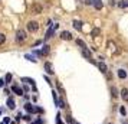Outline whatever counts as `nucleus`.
<instances>
[{"label": "nucleus", "instance_id": "nucleus-14", "mask_svg": "<svg viewBox=\"0 0 128 124\" xmlns=\"http://www.w3.org/2000/svg\"><path fill=\"white\" fill-rule=\"evenodd\" d=\"M7 107H9V108H10V110H14V101L12 100V98H9V100H7Z\"/></svg>", "mask_w": 128, "mask_h": 124}, {"label": "nucleus", "instance_id": "nucleus-6", "mask_svg": "<svg viewBox=\"0 0 128 124\" xmlns=\"http://www.w3.org/2000/svg\"><path fill=\"white\" fill-rule=\"evenodd\" d=\"M45 69H46V72H48V74H50V75L55 72V71H53L52 64H50V62H46V64H45Z\"/></svg>", "mask_w": 128, "mask_h": 124}, {"label": "nucleus", "instance_id": "nucleus-3", "mask_svg": "<svg viewBox=\"0 0 128 124\" xmlns=\"http://www.w3.org/2000/svg\"><path fill=\"white\" fill-rule=\"evenodd\" d=\"M60 38H62L64 41H70V39H72V33L68 32V30H64V32L60 33Z\"/></svg>", "mask_w": 128, "mask_h": 124}, {"label": "nucleus", "instance_id": "nucleus-15", "mask_svg": "<svg viewBox=\"0 0 128 124\" xmlns=\"http://www.w3.org/2000/svg\"><path fill=\"white\" fill-rule=\"evenodd\" d=\"M111 95H112V98H116L118 97V91H116L115 87H111Z\"/></svg>", "mask_w": 128, "mask_h": 124}, {"label": "nucleus", "instance_id": "nucleus-35", "mask_svg": "<svg viewBox=\"0 0 128 124\" xmlns=\"http://www.w3.org/2000/svg\"><path fill=\"white\" fill-rule=\"evenodd\" d=\"M75 124H78V123H75Z\"/></svg>", "mask_w": 128, "mask_h": 124}, {"label": "nucleus", "instance_id": "nucleus-12", "mask_svg": "<svg viewBox=\"0 0 128 124\" xmlns=\"http://www.w3.org/2000/svg\"><path fill=\"white\" fill-rule=\"evenodd\" d=\"M118 6L121 7V9H127L128 7V0H121V2L118 3Z\"/></svg>", "mask_w": 128, "mask_h": 124}, {"label": "nucleus", "instance_id": "nucleus-17", "mask_svg": "<svg viewBox=\"0 0 128 124\" xmlns=\"http://www.w3.org/2000/svg\"><path fill=\"white\" fill-rule=\"evenodd\" d=\"M98 68L101 69V72H106V65H105L104 62H99V64H98Z\"/></svg>", "mask_w": 128, "mask_h": 124}, {"label": "nucleus", "instance_id": "nucleus-1", "mask_svg": "<svg viewBox=\"0 0 128 124\" xmlns=\"http://www.w3.org/2000/svg\"><path fill=\"white\" fill-rule=\"evenodd\" d=\"M38 29H39V23H38V22L32 20V22L28 23V30H29V32H36Z\"/></svg>", "mask_w": 128, "mask_h": 124}, {"label": "nucleus", "instance_id": "nucleus-25", "mask_svg": "<svg viewBox=\"0 0 128 124\" xmlns=\"http://www.w3.org/2000/svg\"><path fill=\"white\" fill-rule=\"evenodd\" d=\"M120 112H121L122 115H125V114H127V111H125V108H124V107H121V108H120Z\"/></svg>", "mask_w": 128, "mask_h": 124}, {"label": "nucleus", "instance_id": "nucleus-8", "mask_svg": "<svg viewBox=\"0 0 128 124\" xmlns=\"http://www.w3.org/2000/svg\"><path fill=\"white\" fill-rule=\"evenodd\" d=\"M12 91H13V92H16L18 95H22V94H23V89L19 88L18 85H13V87H12Z\"/></svg>", "mask_w": 128, "mask_h": 124}, {"label": "nucleus", "instance_id": "nucleus-31", "mask_svg": "<svg viewBox=\"0 0 128 124\" xmlns=\"http://www.w3.org/2000/svg\"><path fill=\"white\" fill-rule=\"evenodd\" d=\"M32 124H42V120H36L35 123H32Z\"/></svg>", "mask_w": 128, "mask_h": 124}, {"label": "nucleus", "instance_id": "nucleus-10", "mask_svg": "<svg viewBox=\"0 0 128 124\" xmlns=\"http://www.w3.org/2000/svg\"><path fill=\"white\" fill-rule=\"evenodd\" d=\"M94 6H95L96 10H101L102 9V2L101 0H94Z\"/></svg>", "mask_w": 128, "mask_h": 124}, {"label": "nucleus", "instance_id": "nucleus-23", "mask_svg": "<svg viewBox=\"0 0 128 124\" xmlns=\"http://www.w3.org/2000/svg\"><path fill=\"white\" fill-rule=\"evenodd\" d=\"M66 121H68L69 124H75V121L72 120V117H70V115H66Z\"/></svg>", "mask_w": 128, "mask_h": 124}, {"label": "nucleus", "instance_id": "nucleus-29", "mask_svg": "<svg viewBox=\"0 0 128 124\" xmlns=\"http://www.w3.org/2000/svg\"><path fill=\"white\" fill-rule=\"evenodd\" d=\"M24 120H26V121H30V118H32V117H30V115H24Z\"/></svg>", "mask_w": 128, "mask_h": 124}, {"label": "nucleus", "instance_id": "nucleus-27", "mask_svg": "<svg viewBox=\"0 0 128 124\" xmlns=\"http://www.w3.org/2000/svg\"><path fill=\"white\" fill-rule=\"evenodd\" d=\"M62 121H60V115L58 114V117H56V124H60Z\"/></svg>", "mask_w": 128, "mask_h": 124}, {"label": "nucleus", "instance_id": "nucleus-11", "mask_svg": "<svg viewBox=\"0 0 128 124\" xmlns=\"http://www.w3.org/2000/svg\"><path fill=\"white\" fill-rule=\"evenodd\" d=\"M74 28H75L76 30H81V28H82V22H81V20H74Z\"/></svg>", "mask_w": 128, "mask_h": 124}, {"label": "nucleus", "instance_id": "nucleus-7", "mask_svg": "<svg viewBox=\"0 0 128 124\" xmlns=\"http://www.w3.org/2000/svg\"><path fill=\"white\" fill-rule=\"evenodd\" d=\"M121 98L124 101H128V89L127 88H122L121 89Z\"/></svg>", "mask_w": 128, "mask_h": 124}, {"label": "nucleus", "instance_id": "nucleus-30", "mask_svg": "<svg viewBox=\"0 0 128 124\" xmlns=\"http://www.w3.org/2000/svg\"><path fill=\"white\" fill-rule=\"evenodd\" d=\"M85 3H86V5H92V3H94V0H86Z\"/></svg>", "mask_w": 128, "mask_h": 124}, {"label": "nucleus", "instance_id": "nucleus-22", "mask_svg": "<svg viewBox=\"0 0 128 124\" xmlns=\"http://www.w3.org/2000/svg\"><path fill=\"white\" fill-rule=\"evenodd\" d=\"M22 81H24V82H28V84H32V85L35 84V81H33V79H30V78H23Z\"/></svg>", "mask_w": 128, "mask_h": 124}, {"label": "nucleus", "instance_id": "nucleus-26", "mask_svg": "<svg viewBox=\"0 0 128 124\" xmlns=\"http://www.w3.org/2000/svg\"><path fill=\"white\" fill-rule=\"evenodd\" d=\"M10 79H12V75H10V74H7V75H6V81H7V82H10Z\"/></svg>", "mask_w": 128, "mask_h": 124}, {"label": "nucleus", "instance_id": "nucleus-16", "mask_svg": "<svg viewBox=\"0 0 128 124\" xmlns=\"http://www.w3.org/2000/svg\"><path fill=\"white\" fill-rule=\"evenodd\" d=\"M118 77L121 78V79H124V78H127V72L124 71V69H120V71H118Z\"/></svg>", "mask_w": 128, "mask_h": 124}, {"label": "nucleus", "instance_id": "nucleus-19", "mask_svg": "<svg viewBox=\"0 0 128 124\" xmlns=\"http://www.w3.org/2000/svg\"><path fill=\"white\" fill-rule=\"evenodd\" d=\"M99 33H101V30H99L98 28H95V29H92V32H91V35H92V36H98Z\"/></svg>", "mask_w": 128, "mask_h": 124}, {"label": "nucleus", "instance_id": "nucleus-28", "mask_svg": "<svg viewBox=\"0 0 128 124\" xmlns=\"http://www.w3.org/2000/svg\"><path fill=\"white\" fill-rule=\"evenodd\" d=\"M9 121H10V118H9V117H4V120H3V123H4V124H7Z\"/></svg>", "mask_w": 128, "mask_h": 124}, {"label": "nucleus", "instance_id": "nucleus-18", "mask_svg": "<svg viewBox=\"0 0 128 124\" xmlns=\"http://www.w3.org/2000/svg\"><path fill=\"white\" fill-rule=\"evenodd\" d=\"M48 53H49V46H48V45H45V46L42 48L40 55H48Z\"/></svg>", "mask_w": 128, "mask_h": 124}, {"label": "nucleus", "instance_id": "nucleus-36", "mask_svg": "<svg viewBox=\"0 0 128 124\" xmlns=\"http://www.w3.org/2000/svg\"><path fill=\"white\" fill-rule=\"evenodd\" d=\"M110 124H111V123H110Z\"/></svg>", "mask_w": 128, "mask_h": 124}, {"label": "nucleus", "instance_id": "nucleus-5", "mask_svg": "<svg viewBox=\"0 0 128 124\" xmlns=\"http://www.w3.org/2000/svg\"><path fill=\"white\" fill-rule=\"evenodd\" d=\"M32 12L35 13V15H39V13L42 12V6L40 5H33V6H32Z\"/></svg>", "mask_w": 128, "mask_h": 124}, {"label": "nucleus", "instance_id": "nucleus-32", "mask_svg": "<svg viewBox=\"0 0 128 124\" xmlns=\"http://www.w3.org/2000/svg\"><path fill=\"white\" fill-rule=\"evenodd\" d=\"M110 5L111 6H114V5H115V0H110Z\"/></svg>", "mask_w": 128, "mask_h": 124}, {"label": "nucleus", "instance_id": "nucleus-4", "mask_svg": "<svg viewBox=\"0 0 128 124\" xmlns=\"http://www.w3.org/2000/svg\"><path fill=\"white\" fill-rule=\"evenodd\" d=\"M82 55H84L86 59H89V61H91V58H92V52H91L88 48H84V49H82Z\"/></svg>", "mask_w": 128, "mask_h": 124}, {"label": "nucleus", "instance_id": "nucleus-33", "mask_svg": "<svg viewBox=\"0 0 128 124\" xmlns=\"http://www.w3.org/2000/svg\"><path fill=\"white\" fill-rule=\"evenodd\" d=\"M3 84H4V81H3V79H0V87H3Z\"/></svg>", "mask_w": 128, "mask_h": 124}, {"label": "nucleus", "instance_id": "nucleus-13", "mask_svg": "<svg viewBox=\"0 0 128 124\" xmlns=\"http://www.w3.org/2000/svg\"><path fill=\"white\" fill-rule=\"evenodd\" d=\"M24 108H26V111H29V112H35L36 111V108L32 105V104H26V105H24Z\"/></svg>", "mask_w": 128, "mask_h": 124}, {"label": "nucleus", "instance_id": "nucleus-20", "mask_svg": "<svg viewBox=\"0 0 128 124\" xmlns=\"http://www.w3.org/2000/svg\"><path fill=\"white\" fill-rule=\"evenodd\" d=\"M6 42V36L3 35V33H0V45H3Z\"/></svg>", "mask_w": 128, "mask_h": 124}, {"label": "nucleus", "instance_id": "nucleus-2", "mask_svg": "<svg viewBox=\"0 0 128 124\" xmlns=\"http://www.w3.org/2000/svg\"><path fill=\"white\" fill-rule=\"evenodd\" d=\"M24 39H26V32H24V30H18V33H16V41L23 42Z\"/></svg>", "mask_w": 128, "mask_h": 124}, {"label": "nucleus", "instance_id": "nucleus-34", "mask_svg": "<svg viewBox=\"0 0 128 124\" xmlns=\"http://www.w3.org/2000/svg\"><path fill=\"white\" fill-rule=\"evenodd\" d=\"M122 124H128V121H127V120H124V121H122Z\"/></svg>", "mask_w": 128, "mask_h": 124}, {"label": "nucleus", "instance_id": "nucleus-21", "mask_svg": "<svg viewBox=\"0 0 128 124\" xmlns=\"http://www.w3.org/2000/svg\"><path fill=\"white\" fill-rule=\"evenodd\" d=\"M76 43H78V45H79V46L82 48V49H84V48H86V46H85V42L81 41V39H78V41H76Z\"/></svg>", "mask_w": 128, "mask_h": 124}, {"label": "nucleus", "instance_id": "nucleus-9", "mask_svg": "<svg viewBox=\"0 0 128 124\" xmlns=\"http://www.w3.org/2000/svg\"><path fill=\"white\" fill-rule=\"evenodd\" d=\"M56 28H58V25H53L52 28H50V29L48 30V33H46V39H49V38L52 36V33L55 32V29H56Z\"/></svg>", "mask_w": 128, "mask_h": 124}, {"label": "nucleus", "instance_id": "nucleus-24", "mask_svg": "<svg viewBox=\"0 0 128 124\" xmlns=\"http://www.w3.org/2000/svg\"><path fill=\"white\" fill-rule=\"evenodd\" d=\"M58 105L60 107V108H65V107H66V105H65V102H64V100H59L58 101Z\"/></svg>", "mask_w": 128, "mask_h": 124}]
</instances>
